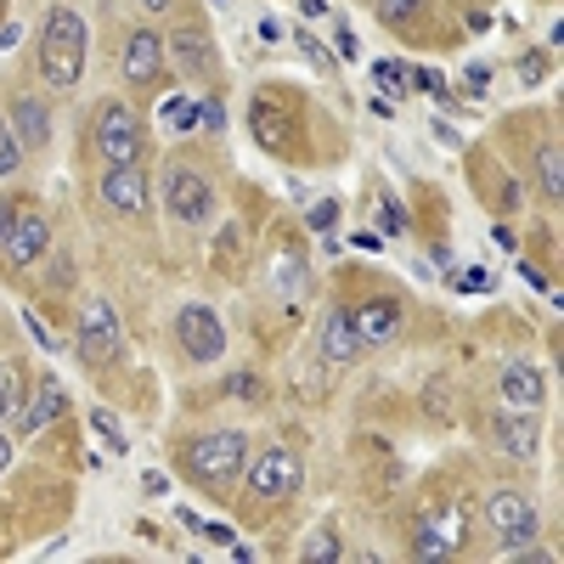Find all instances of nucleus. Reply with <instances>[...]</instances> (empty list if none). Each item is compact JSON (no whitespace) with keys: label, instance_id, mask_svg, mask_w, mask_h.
Returning <instances> with one entry per match:
<instances>
[{"label":"nucleus","instance_id":"f257e3e1","mask_svg":"<svg viewBox=\"0 0 564 564\" xmlns=\"http://www.w3.org/2000/svg\"><path fill=\"white\" fill-rule=\"evenodd\" d=\"M85 18L74 7H52L45 12V29H40V74L52 90H74L79 85V68H85Z\"/></svg>","mask_w":564,"mask_h":564},{"label":"nucleus","instance_id":"f03ea898","mask_svg":"<svg viewBox=\"0 0 564 564\" xmlns=\"http://www.w3.org/2000/svg\"><path fill=\"white\" fill-rule=\"evenodd\" d=\"M186 475H193L198 486L209 491H226L231 480H243V468H249V441L238 430H215V435H198V441H186Z\"/></svg>","mask_w":564,"mask_h":564},{"label":"nucleus","instance_id":"7ed1b4c3","mask_svg":"<svg viewBox=\"0 0 564 564\" xmlns=\"http://www.w3.org/2000/svg\"><path fill=\"white\" fill-rule=\"evenodd\" d=\"M486 520H491V531H497V542H502L508 553H525V547L542 536V520H536L531 497L513 491V486H497V491L486 497Z\"/></svg>","mask_w":564,"mask_h":564},{"label":"nucleus","instance_id":"20e7f679","mask_svg":"<svg viewBox=\"0 0 564 564\" xmlns=\"http://www.w3.org/2000/svg\"><path fill=\"white\" fill-rule=\"evenodd\" d=\"M90 135H97L102 164H141V141H148V135H141V119L124 102H102Z\"/></svg>","mask_w":564,"mask_h":564},{"label":"nucleus","instance_id":"39448f33","mask_svg":"<svg viewBox=\"0 0 564 564\" xmlns=\"http://www.w3.org/2000/svg\"><path fill=\"white\" fill-rule=\"evenodd\" d=\"M243 480H249V497L254 502H289L300 491V457L289 446H271V452H260L243 468Z\"/></svg>","mask_w":564,"mask_h":564},{"label":"nucleus","instance_id":"423d86ee","mask_svg":"<svg viewBox=\"0 0 564 564\" xmlns=\"http://www.w3.org/2000/svg\"><path fill=\"white\" fill-rule=\"evenodd\" d=\"M164 209H170L181 226H204V220L215 215V186H209L198 170L170 164V170H164Z\"/></svg>","mask_w":564,"mask_h":564},{"label":"nucleus","instance_id":"0eeeda50","mask_svg":"<svg viewBox=\"0 0 564 564\" xmlns=\"http://www.w3.org/2000/svg\"><path fill=\"white\" fill-rule=\"evenodd\" d=\"M175 339H181L186 361H220L226 356V322L209 305H186L175 316Z\"/></svg>","mask_w":564,"mask_h":564},{"label":"nucleus","instance_id":"6e6552de","mask_svg":"<svg viewBox=\"0 0 564 564\" xmlns=\"http://www.w3.org/2000/svg\"><path fill=\"white\" fill-rule=\"evenodd\" d=\"M74 345H79V356H85L90 367H102V361H113V356H119V316H113V305H108V300H90V305H85Z\"/></svg>","mask_w":564,"mask_h":564},{"label":"nucleus","instance_id":"1a4fd4ad","mask_svg":"<svg viewBox=\"0 0 564 564\" xmlns=\"http://www.w3.org/2000/svg\"><path fill=\"white\" fill-rule=\"evenodd\" d=\"M119 68H124V79L130 85H159V74H164V40L153 34V29H135L130 40H124V57H119Z\"/></svg>","mask_w":564,"mask_h":564},{"label":"nucleus","instance_id":"9d476101","mask_svg":"<svg viewBox=\"0 0 564 564\" xmlns=\"http://www.w3.org/2000/svg\"><path fill=\"white\" fill-rule=\"evenodd\" d=\"M102 204L119 215H148V175H141V164H108Z\"/></svg>","mask_w":564,"mask_h":564},{"label":"nucleus","instance_id":"9b49d317","mask_svg":"<svg viewBox=\"0 0 564 564\" xmlns=\"http://www.w3.org/2000/svg\"><path fill=\"white\" fill-rule=\"evenodd\" d=\"M164 45H170V57L181 63V74H193V79H209L215 74V40L198 23H181Z\"/></svg>","mask_w":564,"mask_h":564},{"label":"nucleus","instance_id":"f8f14e48","mask_svg":"<svg viewBox=\"0 0 564 564\" xmlns=\"http://www.w3.org/2000/svg\"><path fill=\"white\" fill-rule=\"evenodd\" d=\"M463 547V513L457 508H441L435 520H423L417 531H412V553L417 558H446V553H457Z\"/></svg>","mask_w":564,"mask_h":564},{"label":"nucleus","instance_id":"ddd939ff","mask_svg":"<svg viewBox=\"0 0 564 564\" xmlns=\"http://www.w3.org/2000/svg\"><path fill=\"white\" fill-rule=\"evenodd\" d=\"M502 401H508L513 412H542V406H547V379H542V367L508 361V367H502Z\"/></svg>","mask_w":564,"mask_h":564},{"label":"nucleus","instance_id":"4468645a","mask_svg":"<svg viewBox=\"0 0 564 564\" xmlns=\"http://www.w3.org/2000/svg\"><path fill=\"white\" fill-rule=\"evenodd\" d=\"M361 350H367V345H361V334H356V316H350L345 305L327 311V322H322V361H327V367H350Z\"/></svg>","mask_w":564,"mask_h":564},{"label":"nucleus","instance_id":"2eb2a0df","mask_svg":"<svg viewBox=\"0 0 564 564\" xmlns=\"http://www.w3.org/2000/svg\"><path fill=\"white\" fill-rule=\"evenodd\" d=\"M491 435H497V446H502L508 457H520V463H531V457L542 452V423H536V412L497 417V423H491Z\"/></svg>","mask_w":564,"mask_h":564},{"label":"nucleus","instance_id":"dca6fc26","mask_svg":"<svg viewBox=\"0 0 564 564\" xmlns=\"http://www.w3.org/2000/svg\"><path fill=\"white\" fill-rule=\"evenodd\" d=\"M45 243H52V226H45V215H18L0 249H7V260L23 271V265H34V260L45 254Z\"/></svg>","mask_w":564,"mask_h":564},{"label":"nucleus","instance_id":"f3484780","mask_svg":"<svg viewBox=\"0 0 564 564\" xmlns=\"http://www.w3.org/2000/svg\"><path fill=\"white\" fill-rule=\"evenodd\" d=\"M12 135L23 141V153H45V141H52V108L40 97H18L12 102Z\"/></svg>","mask_w":564,"mask_h":564},{"label":"nucleus","instance_id":"a211bd4d","mask_svg":"<svg viewBox=\"0 0 564 564\" xmlns=\"http://www.w3.org/2000/svg\"><path fill=\"white\" fill-rule=\"evenodd\" d=\"M356 316V334H361V345H384V339H395L401 334V305L395 300H367L361 311H350Z\"/></svg>","mask_w":564,"mask_h":564},{"label":"nucleus","instance_id":"6ab92c4d","mask_svg":"<svg viewBox=\"0 0 564 564\" xmlns=\"http://www.w3.org/2000/svg\"><path fill=\"white\" fill-rule=\"evenodd\" d=\"M63 406H68V390L52 379V372H45V379L34 384V401H29V412H18V430H23V435H40L52 417H63Z\"/></svg>","mask_w":564,"mask_h":564},{"label":"nucleus","instance_id":"aec40b11","mask_svg":"<svg viewBox=\"0 0 564 564\" xmlns=\"http://www.w3.org/2000/svg\"><path fill=\"white\" fill-rule=\"evenodd\" d=\"M164 124L186 135V130L198 124V102H193V97H170V102H164Z\"/></svg>","mask_w":564,"mask_h":564},{"label":"nucleus","instance_id":"412c9836","mask_svg":"<svg viewBox=\"0 0 564 564\" xmlns=\"http://www.w3.org/2000/svg\"><path fill=\"white\" fill-rule=\"evenodd\" d=\"M23 164V141L12 135V119H0V175H18Z\"/></svg>","mask_w":564,"mask_h":564},{"label":"nucleus","instance_id":"4be33fe9","mask_svg":"<svg viewBox=\"0 0 564 564\" xmlns=\"http://www.w3.org/2000/svg\"><path fill=\"white\" fill-rule=\"evenodd\" d=\"M372 79H379L384 97H406V85H412V74L401 63H379V68H372Z\"/></svg>","mask_w":564,"mask_h":564},{"label":"nucleus","instance_id":"5701e85b","mask_svg":"<svg viewBox=\"0 0 564 564\" xmlns=\"http://www.w3.org/2000/svg\"><path fill=\"white\" fill-rule=\"evenodd\" d=\"M379 231H384V238H401V231H406V209H401V198H379Z\"/></svg>","mask_w":564,"mask_h":564},{"label":"nucleus","instance_id":"b1692460","mask_svg":"<svg viewBox=\"0 0 564 564\" xmlns=\"http://www.w3.org/2000/svg\"><path fill=\"white\" fill-rule=\"evenodd\" d=\"M12 412H18V367L0 361V423H7Z\"/></svg>","mask_w":564,"mask_h":564},{"label":"nucleus","instance_id":"393cba45","mask_svg":"<svg viewBox=\"0 0 564 564\" xmlns=\"http://www.w3.org/2000/svg\"><path fill=\"white\" fill-rule=\"evenodd\" d=\"M536 181H542L547 198H558V148H542L536 153Z\"/></svg>","mask_w":564,"mask_h":564},{"label":"nucleus","instance_id":"a878e982","mask_svg":"<svg viewBox=\"0 0 564 564\" xmlns=\"http://www.w3.org/2000/svg\"><path fill=\"white\" fill-rule=\"evenodd\" d=\"M90 423H97V430H102V441L113 446V452H130V441H124V430H119V423L102 412V406H90Z\"/></svg>","mask_w":564,"mask_h":564},{"label":"nucleus","instance_id":"bb28decb","mask_svg":"<svg viewBox=\"0 0 564 564\" xmlns=\"http://www.w3.org/2000/svg\"><path fill=\"white\" fill-rule=\"evenodd\" d=\"M198 119H204V130H209V135H226V102H220V97H204Z\"/></svg>","mask_w":564,"mask_h":564},{"label":"nucleus","instance_id":"cd10ccee","mask_svg":"<svg viewBox=\"0 0 564 564\" xmlns=\"http://www.w3.org/2000/svg\"><path fill=\"white\" fill-rule=\"evenodd\" d=\"M423 7V0H379V18L390 23V29H401V18H412Z\"/></svg>","mask_w":564,"mask_h":564},{"label":"nucleus","instance_id":"c85d7f7f","mask_svg":"<svg viewBox=\"0 0 564 564\" xmlns=\"http://www.w3.org/2000/svg\"><path fill=\"white\" fill-rule=\"evenodd\" d=\"M457 289H463V294H491V271H480V265H468V271L457 276Z\"/></svg>","mask_w":564,"mask_h":564},{"label":"nucleus","instance_id":"c756f323","mask_svg":"<svg viewBox=\"0 0 564 564\" xmlns=\"http://www.w3.org/2000/svg\"><path fill=\"white\" fill-rule=\"evenodd\" d=\"M334 220H339V198H322V204L311 209V226H316V231H327Z\"/></svg>","mask_w":564,"mask_h":564},{"label":"nucleus","instance_id":"7c9ffc66","mask_svg":"<svg viewBox=\"0 0 564 564\" xmlns=\"http://www.w3.org/2000/svg\"><path fill=\"white\" fill-rule=\"evenodd\" d=\"M305 558H339V542L334 536H311L305 542Z\"/></svg>","mask_w":564,"mask_h":564},{"label":"nucleus","instance_id":"2f4dec72","mask_svg":"<svg viewBox=\"0 0 564 564\" xmlns=\"http://www.w3.org/2000/svg\"><path fill=\"white\" fill-rule=\"evenodd\" d=\"M300 45H305V57H311V63H316L322 74H334V57H327V52H322V45L311 40V34H300Z\"/></svg>","mask_w":564,"mask_h":564},{"label":"nucleus","instance_id":"473e14b6","mask_svg":"<svg viewBox=\"0 0 564 564\" xmlns=\"http://www.w3.org/2000/svg\"><path fill=\"white\" fill-rule=\"evenodd\" d=\"M226 390H231V395H249V401L260 395V384L249 379V372H231V379H226Z\"/></svg>","mask_w":564,"mask_h":564},{"label":"nucleus","instance_id":"72a5a7b5","mask_svg":"<svg viewBox=\"0 0 564 564\" xmlns=\"http://www.w3.org/2000/svg\"><path fill=\"white\" fill-rule=\"evenodd\" d=\"M141 491H148V497H164V491H170V480L159 475V468H148V475H141Z\"/></svg>","mask_w":564,"mask_h":564},{"label":"nucleus","instance_id":"f704fd0d","mask_svg":"<svg viewBox=\"0 0 564 564\" xmlns=\"http://www.w3.org/2000/svg\"><path fill=\"white\" fill-rule=\"evenodd\" d=\"M334 45H339V57H345V63H356V34H350V29H339Z\"/></svg>","mask_w":564,"mask_h":564},{"label":"nucleus","instance_id":"c9c22d12","mask_svg":"<svg viewBox=\"0 0 564 564\" xmlns=\"http://www.w3.org/2000/svg\"><path fill=\"white\" fill-rule=\"evenodd\" d=\"M12 220H18V209H12L7 198H0V243H7V231H12Z\"/></svg>","mask_w":564,"mask_h":564},{"label":"nucleus","instance_id":"e433bc0d","mask_svg":"<svg viewBox=\"0 0 564 564\" xmlns=\"http://www.w3.org/2000/svg\"><path fill=\"white\" fill-rule=\"evenodd\" d=\"M52 282H57V289H68V282H74V260H57V271H52Z\"/></svg>","mask_w":564,"mask_h":564},{"label":"nucleus","instance_id":"4c0bfd02","mask_svg":"<svg viewBox=\"0 0 564 564\" xmlns=\"http://www.w3.org/2000/svg\"><path fill=\"white\" fill-rule=\"evenodd\" d=\"M520 74H525V79H531V85H536V79H542V74H547V63H542V57H525V68H520Z\"/></svg>","mask_w":564,"mask_h":564},{"label":"nucleus","instance_id":"58836bf2","mask_svg":"<svg viewBox=\"0 0 564 564\" xmlns=\"http://www.w3.org/2000/svg\"><path fill=\"white\" fill-rule=\"evenodd\" d=\"M260 40H282V23L276 18H260Z\"/></svg>","mask_w":564,"mask_h":564},{"label":"nucleus","instance_id":"ea45409f","mask_svg":"<svg viewBox=\"0 0 564 564\" xmlns=\"http://www.w3.org/2000/svg\"><path fill=\"white\" fill-rule=\"evenodd\" d=\"M18 34H23L18 23H7V29H0V52H7V45H18Z\"/></svg>","mask_w":564,"mask_h":564},{"label":"nucleus","instance_id":"a19ab883","mask_svg":"<svg viewBox=\"0 0 564 564\" xmlns=\"http://www.w3.org/2000/svg\"><path fill=\"white\" fill-rule=\"evenodd\" d=\"M300 12H305V18H322V12H327V0H300Z\"/></svg>","mask_w":564,"mask_h":564},{"label":"nucleus","instance_id":"79ce46f5","mask_svg":"<svg viewBox=\"0 0 564 564\" xmlns=\"http://www.w3.org/2000/svg\"><path fill=\"white\" fill-rule=\"evenodd\" d=\"M7 463H12V441L0 435V475H7Z\"/></svg>","mask_w":564,"mask_h":564},{"label":"nucleus","instance_id":"37998d69","mask_svg":"<svg viewBox=\"0 0 564 564\" xmlns=\"http://www.w3.org/2000/svg\"><path fill=\"white\" fill-rule=\"evenodd\" d=\"M141 7H148V12H170V0H141Z\"/></svg>","mask_w":564,"mask_h":564},{"label":"nucleus","instance_id":"c03bdc74","mask_svg":"<svg viewBox=\"0 0 564 564\" xmlns=\"http://www.w3.org/2000/svg\"><path fill=\"white\" fill-rule=\"evenodd\" d=\"M220 7H226V0H220Z\"/></svg>","mask_w":564,"mask_h":564}]
</instances>
